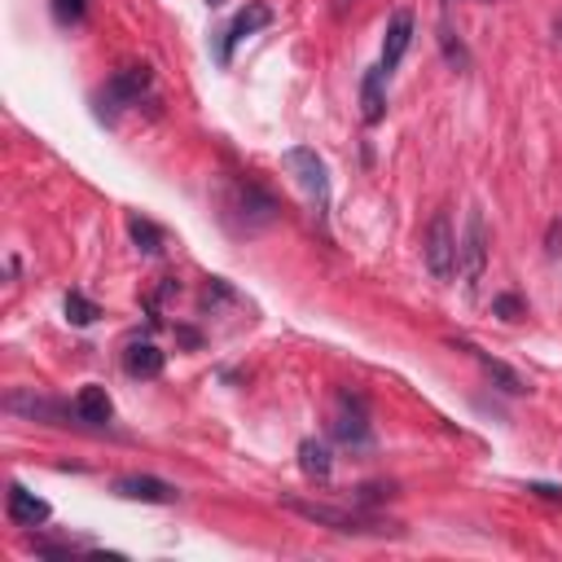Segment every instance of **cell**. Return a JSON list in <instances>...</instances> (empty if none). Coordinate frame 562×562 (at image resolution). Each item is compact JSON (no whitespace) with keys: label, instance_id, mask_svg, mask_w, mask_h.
Masks as SVG:
<instances>
[{"label":"cell","instance_id":"cell-26","mask_svg":"<svg viewBox=\"0 0 562 562\" xmlns=\"http://www.w3.org/2000/svg\"><path fill=\"white\" fill-rule=\"evenodd\" d=\"M202 4H206V9H220V4H224V0H202Z\"/></svg>","mask_w":562,"mask_h":562},{"label":"cell","instance_id":"cell-13","mask_svg":"<svg viewBox=\"0 0 562 562\" xmlns=\"http://www.w3.org/2000/svg\"><path fill=\"white\" fill-rule=\"evenodd\" d=\"M386 75H391V70H382V66H369V70L360 75V119H364L369 127L386 119Z\"/></svg>","mask_w":562,"mask_h":562},{"label":"cell","instance_id":"cell-7","mask_svg":"<svg viewBox=\"0 0 562 562\" xmlns=\"http://www.w3.org/2000/svg\"><path fill=\"white\" fill-rule=\"evenodd\" d=\"M422 255H426V268H430L435 281H452V272H457V233H452V215L448 211H435Z\"/></svg>","mask_w":562,"mask_h":562},{"label":"cell","instance_id":"cell-17","mask_svg":"<svg viewBox=\"0 0 562 562\" xmlns=\"http://www.w3.org/2000/svg\"><path fill=\"white\" fill-rule=\"evenodd\" d=\"M4 408H9V413H26V417H40V422H53V417H61V413H75L70 404L61 408L57 400H44V395H22V391H13V395L4 400Z\"/></svg>","mask_w":562,"mask_h":562},{"label":"cell","instance_id":"cell-19","mask_svg":"<svg viewBox=\"0 0 562 562\" xmlns=\"http://www.w3.org/2000/svg\"><path fill=\"white\" fill-rule=\"evenodd\" d=\"M439 48H443V61H448L452 70H465V66H470V48H465L461 31H457L448 18H439Z\"/></svg>","mask_w":562,"mask_h":562},{"label":"cell","instance_id":"cell-3","mask_svg":"<svg viewBox=\"0 0 562 562\" xmlns=\"http://www.w3.org/2000/svg\"><path fill=\"white\" fill-rule=\"evenodd\" d=\"M224 220L241 233H255L277 220V198L268 189H259L255 180H233L224 189Z\"/></svg>","mask_w":562,"mask_h":562},{"label":"cell","instance_id":"cell-25","mask_svg":"<svg viewBox=\"0 0 562 562\" xmlns=\"http://www.w3.org/2000/svg\"><path fill=\"white\" fill-rule=\"evenodd\" d=\"M553 40H558V44H562V13H558V18H553Z\"/></svg>","mask_w":562,"mask_h":562},{"label":"cell","instance_id":"cell-18","mask_svg":"<svg viewBox=\"0 0 562 562\" xmlns=\"http://www.w3.org/2000/svg\"><path fill=\"white\" fill-rule=\"evenodd\" d=\"M127 233H132L136 250H145V255H162V246H167V233L149 215H127Z\"/></svg>","mask_w":562,"mask_h":562},{"label":"cell","instance_id":"cell-11","mask_svg":"<svg viewBox=\"0 0 562 562\" xmlns=\"http://www.w3.org/2000/svg\"><path fill=\"white\" fill-rule=\"evenodd\" d=\"M408 44H413V9H395L391 22H386V35H382V57H378V66H382V70H395L400 57L408 53Z\"/></svg>","mask_w":562,"mask_h":562},{"label":"cell","instance_id":"cell-4","mask_svg":"<svg viewBox=\"0 0 562 562\" xmlns=\"http://www.w3.org/2000/svg\"><path fill=\"white\" fill-rule=\"evenodd\" d=\"M149 83H154V70H149L145 61L119 66V70L105 79L101 97H97V119H105V123H110L119 110H127V105H140V97L149 92Z\"/></svg>","mask_w":562,"mask_h":562},{"label":"cell","instance_id":"cell-8","mask_svg":"<svg viewBox=\"0 0 562 562\" xmlns=\"http://www.w3.org/2000/svg\"><path fill=\"white\" fill-rule=\"evenodd\" d=\"M268 22H272V9H268L263 0H246V4L233 13V22L220 31V40H215V57H220V66H228V61H233V48H237L241 40L259 35Z\"/></svg>","mask_w":562,"mask_h":562},{"label":"cell","instance_id":"cell-5","mask_svg":"<svg viewBox=\"0 0 562 562\" xmlns=\"http://www.w3.org/2000/svg\"><path fill=\"white\" fill-rule=\"evenodd\" d=\"M285 171L307 193L312 211L325 220V211H329V167H325V158L312 145H294V149H285Z\"/></svg>","mask_w":562,"mask_h":562},{"label":"cell","instance_id":"cell-27","mask_svg":"<svg viewBox=\"0 0 562 562\" xmlns=\"http://www.w3.org/2000/svg\"><path fill=\"white\" fill-rule=\"evenodd\" d=\"M479 4H492V0H479Z\"/></svg>","mask_w":562,"mask_h":562},{"label":"cell","instance_id":"cell-23","mask_svg":"<svg viewBox=\"0 0 562 562\" xmlns=\"http://www.w3.org/2000/svg\"><path fill=\"white\" fill-rule=\"evenodd\" d=\"M527 492L544 496V501H562V487H553V483H527Z\"/></svg>","mask_w":562,"mask_h":562},{"label":"cell","instance_id":"cell-10","mask_svg":"<svg viewBox=\"0 0 562 562\" xmlns=\"http://www.w3.org/2000/svg\"><path fill=\"white\" fill-rule=\"evenodd\" d=\"M4 514H9V522H13V527L31 531V527H44L53 509H48V501H40L35 492H26L22 483H9V496H4Z\"/></svg>","mask_w":562,"mask_h":562},{"label":"cell","instance_id":"cell-6","mask_svg":"<svg viewBox=\"0 0 562 562\" xmlns=\"http://www.w3.org/2000/svg\"><path fill=\"white\" fill-rule=\"evenodd\" d=\"M487 220H483V211L479 206H470V215H465V237L457 241V268H461V277H465V290L474 294L479 290V281H483V268H487Z\"/></svg>","mask_w":562,"mask_h":562},{"label":"cell","instance_id":"cell-12","mask_svg":"<svg viewBox=\"0 0 562 562\" xmlns=\"http://www.w3.org/2000/svg\"><path fill=\"white\" fill-rule=\"evenodd\" d=\"M70 417L75 422H83V426H105L110 417H114V400H110V391L105 386H97V382H88V386H79V395L70 400Z\"/></svg>","mask_w":562,"mask_h":562},{"label":"cell","instance_id":"cell-9","mask_svg":"<svg viewBox=\"0 0 562 562\" xmlns=\"http://www.w3.org/2000/svg\"><path fill=\"white\" fill-rule=\"evenodd\" d=\"M114 496H123V501H145V505H171L180 492H176L167 479H154V474H119V479H114Z\"/></svg>","mask_w":562,"mask_h":562},{"label":"cell","instance_id":"cell-2","mask_svg":"<svg viewBox=\"0 0 562 562\" xmlns=\"http://www.w3.org/2000/svg\"><path fill=\"white\" fill-rule=\"evenodd\" d=\"M329 435L347 448H369L373 443V422H369V400L351 386H338L329 395Z\"/></svg>","mask_w":562,"mask_h":562},{"label":"cell","instance_id":"cell-1","mask_svg":"<svg viewBox=\"0 0 562 562\" xmlns=\"http://www.w3.org/2000/svg\"><path fill=\"white\" fill-rule=\"evenodd\" d=\"M290 514L316 522V527H329V531H347V536H382V531H395L391 518L373 514L369 505H356V509H342V505H316V501H299V496H285L281 501Z\"/></svg>","mask_w":562,"mask_h":562},{"label":"cell","instance_id":"cell-16","mask_svg":"<svg viewBox=\"0 0 562 562\" xmlns=\"http://www.w3.org/2000/svg\"><path fill=\"white\" fill-rule=\"evenodd\" d=\"M299 470L316 483H325L334 474V457H329V443L325 439H303L299 443Z\"/></svg>","mask_w":562,"mask_h":562},{"label":"cell","instance_id":"cell-14","mask_svg":"<svg viewBox=\"0 0 562 562\" xmlns=\"http://www.w3.org/2000/svg\"><path fill=\"white\" fill-rule=\"evenodd\" d=\"M162 364H167V356H162L149 338H132V342L123 347V373H127V378L149 382V378H158V373H162Z\"/></svg>","mask_w":562,"mask_h":562},{"label":"cell","instance_id":"cell-21","mask_svg":"<svg viewBox=\"0 0 562 562\" xmlns=\"http://www.w3.org/2000/svg\"><path fill=\"white\" fill-rule=\"evenodd\" d=\"M57 26H79L88 18V0H48Z\"/></svg>","mask_w":562,"mask_h":562},{"label":"cell","instance_id":"cell-22","mask_svg":"<svg viewBox=\"0 0 562 562\" xmlns=\"http://www.w3.org/2000/svg\"><path fill=\"white\" fill-rule=\"evenodd\" d=\"M492 316H501V321H522V316H527L522 294H496V299H492Z\"/></svg>","mask_w":562,"mask_h":562},{"label":"cell","instance_id":"cell-15","mask_svg":"<svg viewBox=\"0 0 562 562\" xmlns=\"http://www.w3.org/2000/svg\"><path fill=\"white\" fill-rule=\"evenodd\" d=\"M461 347H465V351H470V356L483 364V373H487V378H492V382H496L505 395H522V391H527V382H522V373H518V369H509L505 360L487 356V351H483V347H474V342H461Z\"/></svg>","mask_w":562,"mask_h":562},{"label":"cell","instance_id":"cell-20","mask_svg":"<svg viewBox=\"0 0 562 562\" xmlns=\"http://www.w3.org/2000/svg\"><path fill=\"white\" fill-rule=\"evenodd\" d=\"M61 307H66V321H70V325H79V329H83V325H92V321L101 316V307H97L88 294H79V290H70Z\"/></svg>","mask_w":562,"mask_h":562},{"label":"cell","instance_id":"cell-24","mask_svg":"<svg viewBox=\"0 0 562 562\" xmlns=\"http://www.w3.org/2000/svg\"><path fill=\"white\" fill-rule=\"evenodd\" d=\"M558 237H562V220H553V224H549V246H544L549 255H558Z\"/></svg>","mask_w":562,"mask_h":562}]
</instances>
